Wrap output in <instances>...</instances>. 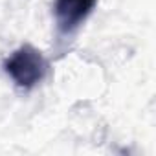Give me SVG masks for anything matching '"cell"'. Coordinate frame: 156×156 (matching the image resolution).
Returning a JSON list of instances; mask_svg holds the SVG:
<instances>
[{"label":"cell","instance_id":"1","mask_svg":"<svg viewBox=\"0 0 156 156\" xmlns=\"http://www.w3.org/2000/svg\"><path fill=\"white\" fill-rule=\"evenodd\" d=\"M4 72L20 90H33L46 79L50 62L39 48L26 42L4 61Z\"/></svg>","mask_w":156,"mask_h":156},{"label":"cell","instance_id":"2","mask_svg":"<svg viewBox=\"0 0 156 156\" xmlns=\"http://www.w3.org/2000/svg\"><path fill=\"white\" fill-rule=\"evenodd\" d=\"M98 6V0H55L53 20L59 37H72Z\"/></svg>","mask_w":156,"mask_h":156}]
</instances>
